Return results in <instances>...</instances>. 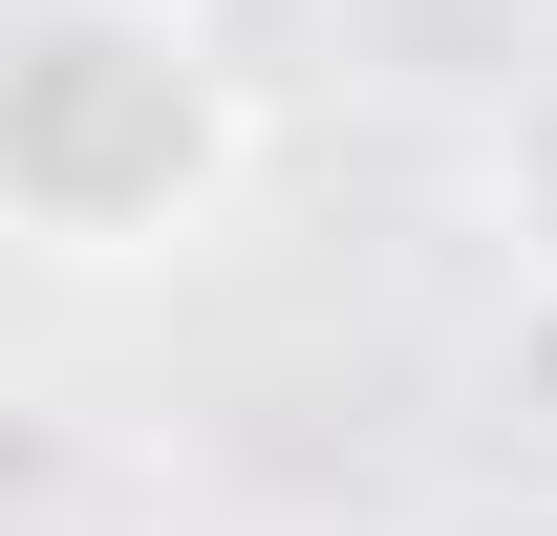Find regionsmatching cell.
Instances as JSON below:
<instances>
[{
  "label": "cell",
  "instance_id": "1",
  "mask_svg": "<svg viewBox=\"0 0 557 536\" xmlns=\"http://www.w3.org/2000/svg\"><path fill=\"white\" fill-rule=\"evenodd\" d=\"M236 65H214L194 0H22L0 22V236L65 279H129L172 258L214 194H236Z\"/></svg>",
  "mask_w": 557,
  "mask_h": 536
},
{
  "label": "cell",
  "instance_id": "2",
  "mask_svg": "<svg viewBox=\"0 0 557 536\" xmlns=\"http://www.w3.org/2000/svg\"><path fill=\"white\" fill-rule=\"evenodd\" d=\"M493 236H515V279L557 301V44H536V86L493 108Z\"/></svg>",
  "mask_w": 557,
  "mask_h": 536
}]
</instances>
